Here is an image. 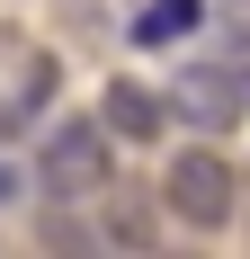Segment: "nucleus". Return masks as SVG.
<instances>
[{"instance_id": "f257e3e1", "label": "nucleus", "mask_w": 250, "mask_h": 259, "mask_svg": "<svg viewBox=\"0 0 250 259\" xmlns=\"http://www.w3.org/2000/svg\"><path fill=\"white\" fill-rule=\"evenodd\" d=\"M116 179V134H107V116H63V125L36 143V188L45 197H99V188Z\"/></svg>"}, {"instance_id": "f03ea898", "label": "nucleus", "mask_w": 250, "mask_h": 259, "mask_svg": "<svg viewBox=\"0 0 250 259\" xmlns=\"http://www.w3.org/2000/svg\"><path fill=\"white\" fill-rule=\"evenodd\" d=\"M161 197H170V214H179V224L224 233L232 214H241V170H232V161L215 152V134H205V143H188V152L161 170Z\"/></svg>"}, {"instance_id": "7ed1b4c3", "label": "nucleus", "mask_w": 250, "mask_h": 259, "mask_svg": "<svg viewBox=\"0 0 250 259\" xmlns=\"http://www.w3.org/2000/svg\"><path fill=\"white\" fill-rule=\"evenodd\" d=\"M170 116L188 134H232L250 116V80H241V63H179V80H170Z\"/></svg>"}, {"instance_id": "20e7f679", "label": "nucleus", "mask_w": 250, "mask_h": 259, "mask_svg": "<svg viewBox=\"0 0 250 259\" xmlns=\"http://www.w3.org/2000/svg\"><path fill=\"white\" fill-rule=\"evenodd\" d=\"M63 90V63H54L36 36H0V134H27Z\"/></svg>"}, {"instance_id": "39448f33", "label": "nucleus", "mask_w": 250, "mask_h": 259, "mask_svg": "<svg viewBox=\"0 0 250 259\" xmlns=\"http://www.w3.org/2000/svg\"><path fill=\"white\" fill-rule=\"evenodd\" d=\"M161 214H170V197H152V188H125V179L99 188V233H107V250H152V241H161Z\"/></svg>"}, {"instance_id": "423d86ee", "label": "nucleus", "mask_w": 250, "mask_h": 259, "mask_svg": "<svg viewBox=\"0 0 250 259\" xmlns=\"http://www.w3.org/2000/svg\"><path fill=\"white\" fill-rule=\"evenodd\" d=\"M99 116H107L116 143H161V134L179 125V116H170V90H143V80H107Z\"/></svg>"}, {"instance_id": "0eeeda50", "label": "nucleus", "mask_w": 250, "mask_h": 259, "mask_svg": "<svg viewBox=\"0 0 250 259\" xmlns=\"http://www.w3.org/2000/svg\"><path fill=\"white\" fill-rule=\"evenodd\" d=\"M197 18H205V0H152L143 18H134V45H170V36H188Z\"/></svg>"}, {"instance_id": "6e6552de", "label": "nucleus", "mask_w": 250, "mask_h": 259, "mask_svg": "<svg viewBox=\"0 0 250 259\" xmlns=\"http://www.w3.org/2000/svg\"><path fill=\"white\" fill-rule=\"evenodd\" d=\"M36 233H45V250H107V233H99V224H80V214H72V197H54Z\"/></svg>"}, {"instance_id": "1a4fd4ad", "label": "nucleus", "mask_w": 250, "mask_h": 259, "mask_svg": "<svg viewBox=\"0 0 250 259\" xmlns=\"http://www.w3.org/2000/svg\"><path fill=\"white\" fill-rule=\"evenodd\" d=\"M215 18H224V36L250 54V0H215Z\"/></svg>"}]
</instances>
